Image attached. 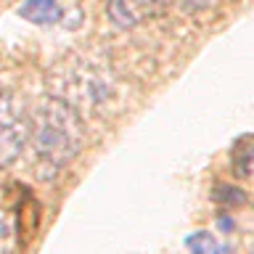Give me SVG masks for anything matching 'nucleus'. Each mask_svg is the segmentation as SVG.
Returning a JSON list of instances; mask_svg holds the SVG:
<instances>
[{
    "label": "nucleus",
    "instance_id": "obj_1",
    "mask_svg": "<svg viewBox=\"0 0 254 254\" xmlns=\"http://www.w3.org/2000/svg\"><path fill=\"white\" fill-rule=\"evenodd\" d=\"M29 148L40 178H56L85 146V125L77 109L48 95L29 111Z\"/></svg>",
    "mask_w": 254,
    "mask_h": 254
},
{
    "label": "nucleus",
    "instance_id": "obj_2",
    "mask_svg": "<svg viewBox=\"0 0 254 254\" xmlns=\"http://www.w3.org/2000/svg\"><path fill=\"white\" fill-rule=\"evenodd\" d=\"M29 138V114L13 93L0 90V170L8 167Z\"/></svg>",
    "mask_w": 254,
    "mask_h": 254
},
{
    "label": "nucleus",
    "instance_id": "obj_3",
    "mask_svg": "<svg viewBox=\"0 0 254 254\" xmlns=\"http://www.w3.org/2000/svg\"><path fill=\"white\" fill-rule=\"evenodd\" d=\"M172 0H109L106 13L114 27L119 29H135L148 19L162 16L170 8Z\"/></svg>",
    "mask_w": 254,
    "mask_h": 254
},
{
    "label": "nucleus",
    "instance_id": "obj_4",
    "mask_svg": "<svg viewBox=\"0 0 254 254\" xmlns=\"http://www.w3.org/2000/svg\"><path fill=\"white\" fill-rule=\"evenodd\" d=\"M19 16L37 27H51L64 16V8L59 5V0H24L19 5Z\"/></svg>",
    "mask_w": 254,
    "mask_h": 254
},
{
    "label": "nucleus",
    "instance_id": "obj_5",
    "mask_svg": "<svg viewBox=\"0 0 254 254\" xmlns=\"http://www.w3.org/2000/svg\"><path fill=\"white\" fill-rule=\"evenodd\" d=\"M230 164L238 178H254V135H244L233 143Z\"/></svg>",
    "mask_w": 254,
    "mask_h": 254
},
{
    "label": "nucleus",
    "instance_id": "obj_6",
    "mask_svg": "<svg viewBox=\"0 0 254 254\" xmlns=\"http://www.w3.org/2000/svg\"><path fill=\"white\" fill-rule=\"evenodd\" d=\"M16 246V220L11 206L0 196V254H11Z\"/></svg>",
    "mask_w": 254,
    "mask_h": 254
},
{
    "label": "nucleus",
    "instance_id": "obj_7",
    "mask_svg": "<svg viewBox=\"0 0 254 254\" xmlns=\"http://www.w3.org/2000/svg\"><path fill=\"white\" fill-rule=\"evenodd\" d=\"M212 201L225 206V209H233V206L246 204V193L241 188H233V186H214L212 188Z\"/></svg>",
    "mask_w": 254,
    "mask_h": 254
},
{
    "label": "nucleus",
    "instance_id": "obj_8",
    "mask_svg": "<svg viewBox=\"0 0 254 254\" xmlns=\"http://www.w3.org/2000/svg\"><path fill=\"white\" fill-rule=\"evenodd\" d=\"M186 246H188L190 254H217L220 252L217 238H214L212 233H206V230H198V233L188 236L186 238Z\"/></svg>",
    "mask_w": 254,
    "mask_h": 254
}]
</instances>
